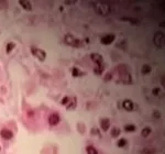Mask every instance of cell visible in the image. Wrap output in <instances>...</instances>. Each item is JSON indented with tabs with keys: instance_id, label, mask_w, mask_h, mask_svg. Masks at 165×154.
I'll use <instances>...</instances> for the list:
<instances>
[{
	"instance_id": "cell-9",
	"label": "cell",
	"mask_w": 165,
	"mask_h": 154,
	"mask_svg": "<svg viewBox=\"0 0 165 154\" xmlns=\"http://www.w3.org/2000/svg\"><path fill=\"white\" fill-rule=\"evenodd\" d=\"M122 107H123L126 110H128V111H132L133 108H134V105L130 99H126L123 100V102H122Z\"/></svg>"
},
{
	"instance_id": "cell-8",
	"label": "cell",
	"mask_w": 165,
	"mask_h": 154,
	"mask_svg": "<svg viewBox=\"0 0 165 154\" xmlns=\"http://www.w3.org/2000/svg\"><path fill=\"white\" fill-rule=\"evenodd\" d=\"M100 128L103 130V131H107L109 128H110V120L108 118H103L100 120Z\"/></svg>"
},
{
	"instance_id": "cell-25",
	"label": "cell",
	"mask_w": 165,
	"mask_h": 154,
	"mask_svg": "<svg viewBox=\"0 0 165 154\" xmlns=\"http://www.w3.org/2000/svg\"><path fill=\"white\" fill-rule=\"evenodd\" d=\"M153 117H154L155 119H160V118H161V113L159 112L157 110H155V111L153 112Z\"/></svg>"
},
{
	"instance_id": "cell-19",
	"label": "cell",
	"mask_w": 165,
	"mask_h": 154,
	"mask_svg": "<svg viewBox=\"0 0 165 154\" xmlns=\"http://www.w3.org/2000/svg\"><path fill=\"white\" fill-rule=\"evenodd\" d=\"M72 73H73V76H74V77H78V76L85 75V73H82V72H80V71L78 69V68H73V71H72Z\"/></svg>"
},
{
	"instance_id": "cell-20",
	"label": "cell",
	"mask_w": 165,
	"mask_h": 154,
	"mask_svg": "<svg viewBox=\"0 0 165 154\" xmlns=\"http://www.w3.org/2000/svg\"><path fill=\"white\" fill-rule=\"evenodd\" d=\"M124 130H126L127 132H133V131L136 130V127L134 125H127L124 127Z\"/></svg>"
},
{
	"instance_id": "cell-21",
	"label": "cell",
	"mask_w": 165,
	"mask_h": 154,
	"mask_svg": "<svg viewBox=\"0 0 165 154\" xmlns=\"http://www.w3.org/2000/svg\"><path fill=\"white\" fill-rule=\"evenodd\" d=\"M127 144H128V141L126 139H120L119 141H118V146L119 148H124Z\"/></svg>"
},
{
	"instance_id": "cell-15",
	"label": "cell",
	"mask_w": 165,
	"mask_h": 154,
	"mask_svg": "<svg viewBox=\"0 0 165 154\" xmlns=\"http://www.w3.org/2000/svg\"><path fill=\"white\" fill-rule=\"evenodd\" d=\"M151 132H152V129L150 128V127H145L144 129L142 130V132H141V135L143 138H148L150 134H151Z\"/></svg>"
},
{
	"instance_id": "cell-24",
	"label": "cell",
	"mask_w": 165,
	"mask_h": 154,
	"mask_svg": "<svg viewBox=\"0 0 165 154\" xmlns=\"http://www.w3.org/2000/svg\"><path fill=\"white\" fill-rule=\"evenodd\" d=\"M70 97H64L62 99V105H64V106H66V105L68 104L70 102Z\"/></svg>"
},
{
	"instance_id": "cell-1",
	"label": "cell",
	"mask_w": 165,
	"mask_h": 154,
	"mask_svg": "<svg viewBox=\"0 0 165 154\" xmlns=\"http://www.w3.org/2000/svg\"><path fill=\"white\" fill-rule=\"evenodd\" d=\"M64 41L67 45H70V46H74V47H77V46L80 45V42L79 40H77L76 38H74L72 34H66L65 37H64Z\"/></svg>"
},
{
	"instance_id": "cell-14",
	"label": "cell",
	"mask_w": 165,
	"mask_h": 154,
	"mask_svg": "<svg viewBox=\"0 0 165 154\" xmlns=\"http://www.w3.org/2000/svg\"><path fill=\"white\" fill-rule=\"evenodd\" d=\"M103 69H105V66H103V64H98L97 66L94 68V73L97 74V75H101L103 74Z\"/></svg>"
},
{
	"instance_id": "cell-13",
	"label": "cell",
	"mask_w": 165,
	"mask_h": 154,
	"mask_svg": "<svg viewBox=\"0 0 165 154\" xmlns=\"http://www.w3.org/2000/svg\"><path fill=\"white\" fill-rule=\"evenodd\" d=\"M151 72H152V67L150 66V65H148V64L143 65L142 68H141V73H142L143 75H148Z\"/></svg>"
},
{
	"instance_id": "cell-27",
	"label": "cell",
	"mask_w": 165,
	"mask_h": 154,
	"mask_svg": "<svg viewBox=\"0 0 165 154\" xmlns=\"http://www.w3.org/2000/svg\"><path fill=\"white\" fill-rule=\"evenodd\" d=\"M66 4H76V1H65Z\"/></svg>"
},
{
	"instance_id": "cell-7",
	"label": "cell",
	"mask_w": 165,
	"mask_h": 154,
	"mask_svg": "<svg viewBox=\"0 0 165 154\" xmlns=\"http://www.w3.org/2000/svg\"><path fill=\"white\" fill-rule=\"evenodd\" d=\"M90 58L97 64V65L103 63V57L100 54H98V53H93V54H90Z\"/></svg>"
},
{
	"instance_id": "cell-22",
	"label": "cell",
	"mask_w": 165,
	"mask_h": 154,
	"mask_svg": "<svg viewBox=\"0 0 165 154\" xmlns=\"http://www.w3.org/2000/svg\"><path fill=\"white\" fill-rule=\"evenodd\" d=\"M13 49H14V43H12V42L8 43V45H7V52H8V53H10V52H11Z\"/></svg>"
},
{
	"instance_id": "cell-30",
	"label": "cell",
	"mask_w": 165,
	"mask_h": 154,
	"mask_svg": "<svg viewBox=\"0 0 165 154\" xmlns=\"http://www.w3.org/2000/svg\"><path fill=\"white\" fill-rule=\"evenodd\" d=\"M0 151H1V146H0Z\"/></svg>"
},
{
	"instance_id": "cell-11",
	"label": "cell",
	"mask_w": 165,
	"mask_h": 154,
	"mask_svg": "<svg viewBox=\"0 0 165 154\" xmlns=\"http://www.w3.org/2000/svg\"><path fill=\"white\" fill-rule=\"evenodd\" d=\"M76 106H77V100H76V98H70V102L66 105V108L68 109V110H73V109L76 108Z\"/></svg>"
},
{
	"instance_id": "cell-23",
	"label": "cell",
	"mask_w": 165,
	"mask_h": 154,
	"mask_svg": "<svg viewBox=\"0 0 165 154\" xmlns=\"http://www.w3.org/2000/svg\"><path fill=\"white\" fill-rule=\"evenodd\" d=\"M7 7H8V2H7V1H4V0H0V10L6 9Z\"/></svg>"
},
{
	"instance_id": "cell-12",
	"label": "cell",
	"mask_w": 165,
	"mask_h": 154,
	"mask_svg": "<svg viewBox=\"0 0 165 154\" xmlns=\"http://www.w3.org/2000/svg\"><path fill=\"white\" fill-rule=\"evenodd\" d=\"M155 152H156V150H155L154 148H150V146L143 148V149L140 151L141 154H155Z\"/></svg>"
},
{
	"instance_id": "cell-29",
	"label": "cell",
	"mask_w": 165,
	"mask_h": 154,
	"mask_svg": "<svg viewBox=\"0 0 165 154\" xmlns=\"http://www.w3.org/2000/svg\"><path fill=\"white\" fill-rule=\"evenodd\" d=\"M161 83H162V85H163V86H164V85H165V78H162Z\"/></svg>"
},
{
	"instance_id": "cell-17",
	"label": "cell",
	"mask_w": 165,
	"mask_h": 154,
	"mask_svg": "<svg viewBox=\"0 0 165 154\" xmlns=\"http://www.w3.org/2000/svg\"><path fill=\"white\" fill-rule=\"evenodd\" d=\"M120 132H121V131H120V129L119 128H117V127H115V128H112L111 129V137L112 138H118L120 135Z\"/></svg>"
},
{
	"instance_id": "cell-2",
	"label": "cell",
	"mask_w": 165,
	"mask_h": 154,
	"mask_svg": "<svg viewBox=\"0 0 165 154\" xmlns=\"http://www.w3.org/2000/svg\"><path fill=\"white\" fill-rule=\"evenodd\" d=\"M31 52H32V54L34 55L37 59H40V61H44V59H45L46 53L43 50H41V49H37V47L32 46V47H31Z\"/></svg>"
},
{
	"instance_id": "cell-18",
	"label": "cell",
	"mask_w": 165,
	"mask_h": 154,
	"mask_svg": "<svg viewBox=\"0 0 165 154\" xmlns=\"http://www.w3.org/2000/svg\"><path fill=\"white\" fill-rule=\"evenodd\" d=\"M87 154H98V151L96 150V148H94L93 145H88L86 148Z\"/></svg>"
},
{
	"instance_id": "cell-3",
	"label": "cell",
	"mask_w": 165,
	"mask_h": 154,
	"mask_svg": "<svg viewBox=\"0 0 165 154\" xmlns=\"http://www.w3.org/2000/svg\"><path fill=\"white\" fill-rule=\"evenodd\" d=\"M153 42L160 49L163 46V43H164V34H163L162 31H159V32H156V33L154 34V40H153Z\"/></svg>"
},
{
	"instance_id": "cell-4",
	"label": "cell",
	"mask_w": 165,
	"mask_h": 154,
	"mask_svg": "<svg viewBox=\"0 0 165 154\" xmlns=\"http://www.w3.org/2000/svg\"><path fill=\"white\" fill-rule=\"evenodd\" d=\"M115 34H106V35H103V38H101V43H103V45H109V44H111L112 42L115 41Z\"/></svg>"
},
{
	"instance_id": "cell-10",
	"label": "cell",
	"mask_w": 165,
	"mask_h": 154,
	"mask_svg": "<svg viewBox=\"0 0 165 154\" xmlns=\"http://www.w3.org/2000/svg\"><path fill=\"white\" fill-rule=\"evenodd\" d=\"M19 4H21L22 8L25 9V10H28V11H30V10L32 9V4H31V2L28 1V0H20Z\"/></svg>"
},
{
	"instance_id": "cell-28",
	"label": "cell",
	"mask_w": 165,
	"mask_h": 154,
	"mask_svg": "<svg viewBox=\"0 0 165 154\" xmlns=\"http://www.w3.org/2000/svg\"><path fill=\"white\" fill-rule=\"evenodd\" d=\"M111 77V74H107V77H106V80H108V79Z\"/></svg>"
},
{
	"instance_id": "cell-5",
	"label": "cell",
	"mask_w": 165,
	"mask_h": 154,
	"mask_svg": "<svg viewBox=\"0 0 165 154\" xmlns=\"http://www.w3.org/2000/svg\"><path fill=\"white\" fill-rule=\"evenodd\" d=\"M60 121H61V118L58 116L57 113H52V115H50L49 117V123L51 125H56L60 123Z\"/></svg>"
},
{
	"instance_id": "cell-16",
	"label": "cell",
	"mask_w": 165,
	"mask_h": 154,
	"mask_svg": "<svg viewBox=\"0 0 165 154\" xmlns=\"http://www.w3.org/2000/svg\"><path fill=\"white\" fill-rule=\"evenodd\" d=\"M109 12V7L107 4H100V10H99V13L100 14H106V13Z\"/></svg>"
},
{
	"instance_id": "cell-26",
	"label": "cell",
	"mask_w": 165,
	"mask_h": 154,
	"mask_svg": "<svg viewBox=\"0 0 165 154\" xmlns=\"http://www.w3.org/2000/svg\"><path fill=\"white\" fill-rule=\"evenodd\" d=\"M160 94V89L159 88H154L153 89V95H159Z\"/></svg>"
},
{
	"instance_id": "cell-6",
	"label": "cell",
	"mask_w": 165,
	"mask_h": 154,
	"mask_svg": "<svg viewBox=\"0 0 165 154\" xmlns=\"http://www.w3.org/2000/svg\"><path fill=\"white\" fill-rule=\"evenodd\" d=\"M0 135H1V138L4 139V140H10V139H12V137H13V132L9 129H2L1 132H0Z\"/></svg>"
}]
</instances>
